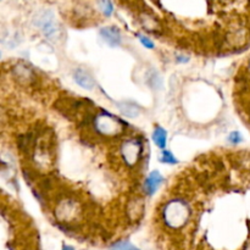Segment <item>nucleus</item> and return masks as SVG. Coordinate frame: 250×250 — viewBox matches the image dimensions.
Segmentation results:
<instances>
[{
	"label": "nucleus",
	"instance_id": "obj_1",
	"mask_svg": "<svg viewBox=\"0 0 250 250\" xmlns=\"http://www.w3.org/2000/svg\"><path fill=\"white\" fill-rule=\"evenodd\" d=\"M36 24L46 34V37L51 38L58 33V24L54 21V16L50 12L46 11L44 15L38 16V21H36Z\"/></svg>",
	"mask_w": 250,
	"mask_h": 250
},
{
	"label": "nucleus",
	"instance_id": "obj_2",
	"mask_svg": "<svg viewBox=\"0 0 250 250\" xmlns=\"http://www.w3.org/2000/svg\"><path fill=\"white\" fill-rule=\"evenodd\" d=\"M100 36L111 46H117L121 44V33H120V29L116 28V27L102 28L100 29Z\"/></svg>",
	"mask_w": 250,
	"mask_h": 250
},
{
	"label": "nucleus",
	"instance_id": "obj_3",
	"mask_svg": "<svg viewBox=\"0 0 250 250\" xmlns=\"http://www.w3.org/2000/svg\"><path fill=\"white\" fill-rule=\"evenodd\" d=\"M73 80L77 83L80 87L84 88V89H92L94 87V80L92 76L83 68H77L73 73Z\"/></svg>",
	"mask_w": 250,
	"mask_h": 250
},
{
	"label": "nucleus",
	"instance_id": "obj_4",
	"mask_svg": "<svg viewBox=\"0 0 250 250\" xmlns=\"http://www.w3.org/2000/svg\"><path fill=\"white\" fill-rule=\"evenodd\" d=\"M161 182H163V176H161L158 171H153L146 180V183H144V188H146V194L153 195L154 193L158 190V188L160 187Z\"/></svg>",
	"mask_w": 250,
	"mask_h": 250
},
{
	"label": "nucleus",
	"instance_id": "obj_5",
	"mask_svg": "<svg viewBox=\"0 0 250 250\" xmlns=\"http://www.w3.org/2000/svg\"><path fill=\"white\" fill-rule=\"evenodd\" d=\"M153 141L159 148H165L166 141H167V133H166L165 129L161 128V127H156V128L154 129Z\"/></svg>",
	"mask_w": 250,
	"mask_h": 250
},
{
	"label": "nucleus",
	"instance_id": "obj_6",
	"mask_svg": "<svg viewBox=\"0 0 250 250\" xmlns=\"http://www.w3.org/2000/svg\"><path fill=\"white\" fill-rule=\"evenodd\" d=\"M120 109H121V111L125 115H128L131 117H134L136 115H138V109L133 104H122L120 105Z\"/></svg>",
	"mask_w": 250,
	"mask_h": 250
},
{
	"label": "nucleus",
	"instance_id": "obj_7",
	"mask_svg": "<svg viewBox=\"0 0 250 250\" xmlns=\"http://www.w3.org/2000/svg\"><path fill=\"white\" fill-rule=\"evenodd\" d=\"M100 6H102V10L105 16H110L112 11H114V5H112L110 0H100Z\"/></svg>",
	"mask_w": 250,
	"mask_h": 250
},
{
	"label": "nucleus",
	"instance_id": "obj_8",
	"mask_svg": "<svg viewBox=\"0 0 250 250\" xmlns=\"http://www.w3.org/2000/svg\"><path fill=\"white\" fill-rule=\"evenodd\" d=\"M161 163L173 165V164H177V159L173 156V154L171 153L170 150H164L163 151V156H161Z\"/></svg>",
	"mask_w": 250,
	"mask_h": 250
},
{
	"label": "nucleus",
	"instance_id": "obj_9",
	"mask_svg": "<svg viewBox=\"0 0 250 250\" xmlns=\"http://www.w3.org/2000/svg\"><path fill=\"white\" fill-rule=\"evenodd\" d=\"M111 248H115V249H134V246H132V244L128 243V242H120V243L114 244Z\"/></svg>",
	"mask_w": 250,
	"mask_h": 250
},
{
	"label": "nucleus",
	"instance_id": "obj_10",
	"mask_svg": "<svg viewBox=\"0 0 250 250\" xmlns=\"http://www.w3.org/2000/svg\"><path fill=\"white\" fill-rule=\"evenodd\" d=\"M138 37H139V39H141L142 44H143L144 46H146V48H149V49L154 48V43L150 41V39L146 38V37H144V36H142V34H138Z\"/></svg>",
	"mask_w": 250,
	"mask_h": 250
},
{
	"label": "nucleus",
	"instance_id": "obj_11",
	"mask_svg": "<svg viewBox=\"0 0 250 250\" xmlns=\"http://www.w3.org/2000/svg\"><path fill=\"white\" fill-rule=\"evenodd\" d=\"M229 142H231V143L237 144V143H239V142L242 141V136L239 134V132H232V133L229 134Z\"/></svg>",
	"mask_w": 250,
	"mask_h": 250
}]
</instances>
